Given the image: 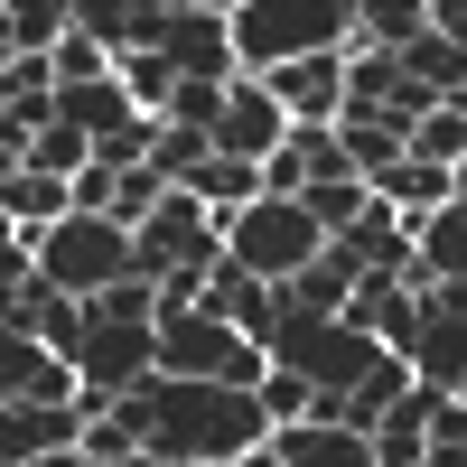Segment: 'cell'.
Masks as SVG:
<instances>
[{"instance_id":"obj_1","label":"cell","mask_w":467,"mask_h":467,"mask_svg":"<svg viewBox=\"0 0 467 467\" xmlns=\"http://www.w3.org/2000/svg\"><path fill=\"white\" fill-rule=\"evenodd\" d=\"M140 431V449L150 458H244V449H262L271 440V411H262V393H244V383H187V374H150L140 393H122L112 402Z\"/></svg>"},{"instance_id":"obj_2","label":"cell","mask_w":467,"mask_h":467,"mask_svg":"<svg viewBox=\"0 0 467 467\" xmlns=\"http://www.w3.org/2000/svg\"><path fill=\"white\" fill-rule=\"evenodd\" d=\"M356 10L365 0H244L234 19V57L244 75H271L290 57H318V47H356Z\"/></svg>"},{"instance_id":"obj_3","label":"cell","mask_w":467,"mask_h":467,"mask_svg":"<svg viewBox=\"0 0 467 467\" xmlns=\"http://www.w3.org/2000/svg\"><path fill=\"white\" fill-rule=\"evenodd\" d=\"M393 356V346H374L365 327H346V318H327V308H290L281 318V337H271V365H290V374H308L318 383V411L337 420L346 411V393Z\"/></svg>"},{"instance_id":"obj_4","label":"cell","mask_w":467,"mask_h":467,"mask_svg":"<svg viewBox=\"0 0 467 467\" xmlns=\"http://www.w3.org/2000/svg\"><path fill=\"white\" fill-rule=\"evenodd\" d=\"M37 271H47L57 290H75V299H103L112 281H131V271H140V234L112 224V215H85V206H75L66 224L37 234Z\"/></svg>"},{"instance_id":"obj_5","label":"cell","mask_w":467,"mask_h":467,"mask_svg":"<svg viewBox=\"0 0 467 467\" xmlns=\"http://www.w3.org/2000/svg\"><path fill=\"white\" fill-rule=\"evenodd\" d=\"M224 253L244 271H262V281H299L327 253V224L308 215V197H253L244 215H224Z\"/></svg>"},{"instance_id":"obj_6","label":"cell","mask_w":467,"mask_h":467,"mask_svg":"<svg viewBox=\"0 0 467 467\" xmlns=\"http://www.w3.org/2000/svg\"><path fill=\"white\" fill-rule=\"evenodd\" d=\"M75 374H85V402L75 411H112L122 393H140L160 374V327H131V318H94L85 346H75Z\"/></svg>"},{"instance_id":"obj_7","label":"cell","mask_w":467,"mask_h":467,"mask_svg":"<svg viewBox=\"0 0 467 467\" xmlns=\"http://www.w3.org/2000/svg\"><path fill=\"white\" fill-rule=\"evenodd\" d=\"M178 262H224V215L197 187H169L140 224V271H178Z\"/></svg>"},{"instance_id":"obj_8","label":"cell","mask_w":467,"mask_h":467,"mask_svg":"<svg viewBox=\"0 0 467 467\" xmlns=\"http://www.w3.org/2000/svg\"><path fill=\"white\" fill-rule=\"evenodd\" d=\"M0 402H57V411H75L85 402V374H75V356H57L47 337L10 327L0 337Z\"/></svg>"},{"instance_id":"obj_9","label":"cell","mask_w":467,"mask_h":467,"mask_svg":"<svg viewBox=\"0 0 467 467\" xmlns=\"http://www.w3.org/2000/svg\"><path fill=\"white\" fill-rule=\"evenodd\" d=\"M281 140H290V103L271 94L262 75H234V103L215 122V150H224V160H271Z\"/></svg>"},{"instance_id":"obj_10","label":"cell","mask_w":467,"mask_h":467,"mask_svg":"<svg viewBox=\"0 0 467 467\" xmlns=\"http://www.w3.org/2000/svg\"><path fill=\"white\" fill-rule=\"evenodd\" d=\"M271 94L290 103V122H346V47H318V57H290L262 75Z\"/></svg>"},{"instance_id":"obj_11","label":"cell","mask_w":467,"mask_h":467,"mask_svg":"<svg viewBox=\"0 0 467 467\" xmlns=\"http://www.w3.org/2000/svg\"><path fill=\"white\" fill-rule=\"evenodd\" d=\"M271 449H281V467H383L374 458V431H356V420H281L271 431Z\"/></svg>"},{"instance_id":"obj_12","label":"cell","mask_w":467,"mask_h":467,"mask_svg":"<svg viewBox=\"0 0 467 467\" xmlns=\"http://www.w3.org/2000/svg\"><path fill=\"white\" fill-rule=\"evenodd\" d=\"M169 66L178 75H206V85H234L244 57H234V19L224 10H178L169 19Z\"/></svg>"},{"instance_id":"obj_13","label":"cell","mask_w":467,"mask_h":467,"mask_svg":"<svg viewBox=\"0 0 467 467\" xmlns=\"http://www.w3.org/2000/svg\"><path fill=\"white\" fill-rule=\"evenodd\" d=\"M57 122L94 131V140H122V131H140V122H160V112H140L122 75H85V85H57Z\"/></svg>"},{"instance_id":"obj_14","label":"cell","mask_w":467,"mask_h":467,"mask_svg":"<svg viewBox=\"0 0 467 467\" xmlns=\"http://www.w3.org/2000/svg\"><path fill=\"white\" fill-rule=\"evenodd\" d=\"M57 449H85V411H57V402H10L0 411V458L10 467L57 458Z\"/></svg>"},{"instance_id":"obj_15","label":"cell","mask_w":467,"mask_h":467,"mask_svg":"<svg viewBox=\"0 0 467 467\" xmlns=\"http://www.w3.org/2000/svg\"><path fill=\"white\" fill-rule=\"evenodd\" d=\"M431 411H440V383H411V393L374 420V458L383 467H420L431 458Z\"/></svg>"},{"instance_id":"obj_16","label":"cell","mask_w":467,"mask_h":467,"mask_svg":"<svg viewBox=\"0 0 467 467\" xmlns=\"http://www.w3.org/2000/svg\"><path fill=\"white\" fill-rule=\"evenodd\" d=\"M0 206H10V224L47 234V224L75 215V178H57V169H0Z\"/></svg>"},{"instance_id":"obj_17","label":"cell","mask_w":467,"mask_h":467,"mask_svg":"<svg viewBox=\"0 0 467 467\" xmlns=\"http://www.w3.org/2000/svg\"><path fill=\"white\" fill-rule=\"evenodd\" d=\"M290 290V308H327V318H346V299L365 290V262H356V244H327L318 262L299 271V281H281Z\"/></svg>"},{"instance_id":"obj_18","label":"cell","mask_w":467,"mask_h":467,"mask_svg":"<svg viewBox=\"0 0 467 467\" xmlns=\"http://www.w3.org/2000/svg\"><path fill=\"white\" fill-rule=\"evenodd\" d=\"M75 10L85 0H0V37H10V57H47L75 37Z\"/></svg>"},{"instance_id":"obj_19","label":"cell","mask_w":467,"mask_h":467,"mask_svg":"<svg viewBox=\"0 0 467 467\" xmlns=\"http://www.w3.org/2000/svg\"><path fill=\"white\" fill-rule=\"evenodd\" d=\"M374 197H383V206H402V215H440V206L458 197V178H449L440 160H402L393 178H383V187H374Z\"/></svg>"},{"instance_id":"obj_20","label":"cell","mask_w":467,"mask_h":467,"mask_svg":"<svg viewBox=\"0 0 467 467\" xmlns=\"http://www.w3.org/2000/svg\"><path fill=\"white\" fill-rule=\"evenodd\" d=\"M420 262H431V281H467V197L420 215Z\"/></svg>"},{"instance_id":"obj_21","label":"cell","mask_w":467,"mask_h":467,"mask_svg":"<svg viewBox=\"0 0 467 467\" xmlns=\"http://www.w3.org/2000/svg\"><path fill=\"white\" fill-rule=\"evenodd\" d=\"M187 187H197V197H206L215 215H244V206L262 197V160H224V150H215V160H206L197 178H187Z\"/></svg>"},{"instance_id":"obj_22","label":"cell","mask_w":467,"mask_h":467,"mask_svg":"<svg viewBox=\"0 0 467 467\" xmlns=\"http://www.w3.org/2000/svg\"><path fill=\"white\" fill-rule=\"evenodd\" d=\"M356 37L365 47H411V37H431V0H365Z\"/></svg>"},{"instance_id":"obj_23","label":"cell","mask_w":467,"mask_h":467,"mask_svg":"<svg viewBox=\"0 0 467 467\" xmlns=\"http://www.w3.org/2000/svg\"><path fill=\"white\" fill-rule=\"evenodd\" d=\"M94 160H103V140H94V131H75V122H47V131L28 140V160H19V169H57V178H85Z\"/></svg>"},{"instance_id":"obj_24","label":"cell","mask_w":467,"mask_h":467,"mask_svg":"<svg viewBox=\"0 0 467 467\" xmlns=\"http://www.w3.org/2000/svg\"><path fill=\"white\" fill-rule=\"evenodd\" d=\"M411 160H440V169L467 160V94H449L440 112H420V122H411Z\"/></svg>"},{"instance_id":"obj_25","label":"cell","mask_w":467,"mask_h":467,"mask_svg":"<svg viewBox=\"0 0 467 467\" xmlns=\"http://www.w3.org/2000/svg\"><path fill=\"white\" fill-rule=\"evenodd\" d=\"M112 75L131 85V103H140V112H169V94H178L169 47H122V57H112Z\"/></svg>"},{"instance_id":"obj_26","label":"cell","mask_w":467,"mask_h":467,"mask_svg":"<svg viewBox=\"0 0 467 467\" xmlns=\"http://www.w3.org/2000/svg\"><path fill=\"white\" fill-rule=\"evenodd\" d=\"M308 215H318L327 244H337V234H356V224L374 215V187H365V178H318V187H308Z\"/></svg>"},{"instance_id":"obj_27","label":"cell","mask_w":467,"mask_h":467,"mask_svg":"<svg viewBox=\"0 0 467 467\" xmlns=\"http://www.w3.org/2000/svg\"><path fill=\"white\" fill-rule=\"evenodd\" d=\"M402 66H411L431 94H467V47H458V37H440V28H431V37H411Z\"/></svg>"},{"instance_id":"obj_28","label":"cell","mask_w":467,"mask_h":467,"mask_svg":"<svg viewBox=\"0 0 467 467\" xmlns=\"http://www.w3.org/2000/svg\"><path fill=\"white\" fill-rule=\"evenodd\" d=\"M262 411H271V431H281V420H318V383L290 374V365H271L262 374Z\"/></svg>"},{"instance_id":"obj_29","label":"cell","mask_w":467,"mask_h":467,"mask_svg":"<svg viewBox=\"0 0 467 467\" xmlns=\"http://www.w3.org/2000/svg\"><path fill=\"white\" fill-rule=\"evenodd\" d=\"M224 103H234V85H206V75H178V94H169V112H160V122H197V131H215V122H224Z\"/></svg>"},{"instance_id":"obj_30","label":"cell","mask_w":467,"mask_h":467,"mask_svg":"<svg viewBox=\"0 0 467 467\" xmlns=\"http://www.w3.org/2000/svg\"><path fill=\"white\" fill-rule=\"evenodd\" d=\"M160 197H169V178L150 169V160H140V169H122V197H112V224H131V234H140Z\"/></svg>"},{"instance_id":"obj_31","label":"cell","mask_w":467,"mask_h":467,"mask_svg":"<svg viewBox=\"0 0 467 467\" xmlns=\"http://www.w3.org/2000/svg\"><path fill=\"white\" fill-rule=\"evenodd\" d=\"M47 57H57V85H85V75H112V47H103V37H85V28H75L66 47H47Z\"/></svg>"},{"instance_id":"obj_32","label":"cell","mask_w":467,"mask_h":467,"mask_svg":"<svg viewBox=\"0 0 467 467\" xmlns=\"http://www.w3.org/2000/svg\"><path fill=\"white\" fill-rule=\"evenodd\" d=\"M0 94H57V57H10Z\"/></svg>"},{"instance_id":"obj_33","label":"cell","mask_w":467,"mask_h":467,"mask_svg":"<svg viewBox=\"0 0 467 467\" xmlns=\"http://www.w3.org/2000/svg\"><path fill=\"white\" fill-rule=\"evenodd\" d=\"M431 28H440V37H458V47H467V0H431Z\"/></svg>"},{"instance_id":"obj_34","label":"cell","mask_w":467,"mask_h":467,"mask_svg":"<svg viewBox=\"0 0 467 467\" xmlns=\"http://www.w3.org/2000/svg\"><path fill=\"white\" fill-rule=\"evenodd\" d=\"M234 467H281V449H271V440H262V449H244V458H234Z\"/></svg>"},{"instance_id":"obj_35","label":"cell","mask_w":467,"mask_h":467,"mask_svg":"<svg viewBox=\"0 0 467 467\" xmlns=\"http://www.w3.org/2000/svg\"><path fill=\"white\" fill-rule=\"evenodd\" d=\"M28 467H85V449H57V458H28Z\"/></svg>"},{"instance_id":"obj_36","label":"cell","mask_w":467,"mask_h":467,"mask_svg":"<svg viewBox=\"0 0 467 467\" xmlns=\"http://www.w3.org/2000/svg\"><path fill=\"white\" fill-rule=\"evenodd\" d=\"M169 10H244V0H169Z\"/></svg>"},{"instance_id":"obj_37","label":"cell","mask_w":467,"mask_h":467,"mask_svg":"<svg viewBox=\"0 0 467 467\" xmlns=\"http://www.w3.org/2000/svg\"><path fill=\"white\" fill-rule=\"evenodd\" d=\"M449 178H458V197H467V160H458V169H449Z\"/></svg>"},{"instance_id":"obj_38","label":"cell","mask_w":467,"mask_h":467,"mask_svg":"<svg viewBox=\"0 0 467 467\" xmlns=\"http://www.w3.org/2000/svg\"><path fill=\"white\" fill-rule=\"evenodd\" d=\"M420 467H431V458H420Z\"/></svg>"}]
</instances>
